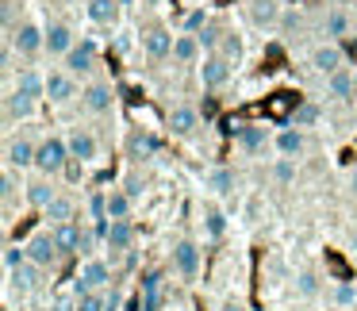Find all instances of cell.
<instances>
[{
	"mask_svg": "<svg viewBox=\"0 0 357 311\" xmlns=\"http://www.w3.org/2000/svg\"><path fill=\"white\" fill-rule=\"evenodd\" d=\"M8 89H16V93L31 96V100H47V73L35 70V66H20L16 73L8 77Z\"/></svg>",
	"mask_w": 357,
	"mask_h": 311,
	"instance_id": "obj_17",
	"label": "cell"
},
{
	"mask_svg": "<svg viewBox=\"0 0 357 311\" xmlns=\"http://www.w3.org/2000/svg\"><path fill=\"white\" fill-rule=\"evenodd\" d=\"M62 4H85V0H62Z\"/></svg>",
	"mask_w": 357,
	"mask_h": 311,
	"instance_id": "obj_49",
	"label": "cell"
},
{
	"mask_svg": "<svg viewBox=\"0 0 357 311\" xmlns=\"http://www.w3.org/2000/svg\"><path fill=\"white\" fill-rule=\"evenodd\" d=\"M123 188H127V192H131V196H135V200H139V196H142V188H146V181H142V177H139V173H127V181H123Z\"/></svg>",
	"mask_w": 357,
	"mask_h": 311,
	"instance_id": "obj_44",
	"label": "cell"
},
{
	"mask_svg": "<svg viewBox=\"0 0 357 311\" xmlns=\"http://www.w3.org/2000/svg\"><path fill=\"white\" fill-rule=\"evenodd\" d=\"M196 77H200V89H204V93H219V89L231 85L234 70L227 66L223 54H204V62L196 66Z\"/></svg>",
	"mask_w": 357,
	"mask_h": 311,
	"instance_id": "obj_11",
	"label": "cell"
},
{
	"mask_svg": "<svg viewBox=\"0 0 357 311\" xmlns=\"http://www.w3.org/2000/svg\"><path fill=\"white\" fill-rule=\"evenodd\" d=\"M20 192H27V181H24V173L20 169H0V200H4V211H12V204H16V196Z\"/></svg>",
	"mask_w": 357,
	"mask_h": 311,
	"instance_id": "obj_31",
	"label": "cell"
},
{
	"mask_svg": "<svg viewBox=\"0 0 357 311\" xmlns=\"http://www.w3.org/2000/svg\"><path fill=\"white\" fill-rule=\"evenodd\" d=\"M35 158H39V142H35L31 135L12 131L8 139H4V165H8V169L27 173V169H35Z\"/></svg>",
	"mask_w": 357,
	"mask_h": 311,
	"instance_id": "obj_7",
	"label": "cell"
},
{
	"mask_svg": "<svg viewBox=\"0 0 357 311\" xmlns=\"http://www.w3.org/2000/svg\"><path fill=\"white\" fill-rule=\"evenodd\" d=\"M354 93H357V70H354Z\"/></svg>",
	"mask_w": 357,
	"mask_h": 311,
	"instance_id": "obj_51",
	"label": "cell"
},
{
	"mask_svg": "<svg viewBox=\"0 0 357 311\" xmlns=\"http://www.w3.org/2000/svg\"><path fill=\"white\" fill-rule=\"evenodd\" d=\"M43 219H47V227H58V223H81L77 219V200L66 192L54 196V204H50L47 211H43Z\"/></svg>",
	"mask_w": 357,
	"mask_h": 311,
	"instance_id": "obj_28",
	"label": "cell"
},
{
	"mask_svg": "<svg viewBox=\"0 0 357 311\" xmlns=\"http://www.w3.org/2000/svg\"><path fill=\"white\" fill-rule=\"evenodd\" d=\"M319 116H323V108H319L315 100H303L300 108L292 112V119H288V123H292V127H303V131H307V127L319 123Z\"/></svg>",
	"mask_w": 357,
	"mask_h": 311,
	"instance_id": "obj_38",
	"label": "cell"
},
{
	"mask_svg": "<svg viewBox=\"0 0 357 311\" xmlns=\"http://www.w3.org/2000/svg\"><path fill=\"white\" fill-rule=\"evenodd\" d=\"M296 177H300L296 158H277V162H273V181H277V185H292Z\"/></svg>",
	"mask_w": 357,
	"mask_h": 311,
	"instance_id": "obj_41",
	"label": "cell"
},
{
	"mask_svg": "<svg viewBox=\"0 0 357 311\" xmlns=\"http://www.w3.org/2000/svg\"><path fill=\"white\" fill-rule=\"evenodd\" d=\"M70 142H66V135H47V139L39 142V158H35V173L39 177H62L66 169H70Z\"/></svg>",
	"mask_w": 357,
	"mask_h": 311,
	"instance_id": "obj_2",
	"label": "cell"
},
{
	"mask_svg": "<svg viewBox=\"0 0 357 311\" xmlns=\"http://www.w3.org/2000/svg\"><path fill=\"white\" fill-rule=\"evenodd\" d=\"M142 4H162V0H142Z\"/></svg>",
	"mask_w": 357,
	"mask_h": 311,
	"instance_id": "obj_50",
	"label": "cell"
},
{
	"mask_svg": "<svg viewBox=\"0 0 357 311\" xmlns=\"http://www.w3.org/2000/svg\"><path fill=\"white\" fill-rule=\"evenodd\" d=\"M331 303H334V308H354V303H357V285H346V280H342V285H334Z\"/></svg>",
	"mask_w": 357,
	"mask_h": 311,
	"instance_id": "obj_42",
	"label": "cell"
},
{
	"mask_svg": "<svg viewBox=\"0 0 357 311\" xmlns=\"http://www.w3.org/2000/svg\"><path fill=\"white\" fill-rule=\"evenodd\" d=\"M50 234H54L58 250H62L66 257L70 254H81V238H85V223H58V227H47Z\"/></svg>",
	"mask_w": 357,
	"mask_h": 311,
	"instance_id": "obj_27",
	"label": "cell"
},
{
	"mask_svg": "<svg viewBox=\"0 0 357 311\" xmlns=\"http://www.w3.org/2000/svg\"><path fill=\"white\" fill-rule=\"evenodd\" d=\"M135 246V223L131 219H112L108 231H104V250L112 254H131Z\"/></svg>",
	"mask_w": 357,
	"mask_h": 311,
	"instance_id": "obj_22",
	"label": "cell"
},
{
	"mask_svg": "<svg viewBox=\"0 0 357 311\" xmlns=\"http://www.w3.org/2000/svg\"><path fill=\"white\" fill-rule=\"evenodd\" d=\"M307 66L319 73V77H331V73L346 70V50H342L338 43L323 39V43H315V47H311V54H307Z\"/></svg>",
	"mask_w": 357,
	"mask_h": 311,
	"instance_id": "obj_13",
	"label": "cell"
},
{
	"mask_svg": "<svg viewBox=\"0 0 357 311\" xmlns=\"http://www.w3.org/2000/svg\"><path fill=\"white\" fill-rule=\"evenodd\" d=\"M204 62V47L196 35H185L177 31V39H173V66H200Z\"/></svg>",
	"mask_w": 357,
	"mask_h": 311,
	"instance_id": "obj_26",
	"label": "cell"
},
{
	"mask_svg": "<svg viewBox=\"0 0 357 311\" xmlns=\"http://www.w3.org/2000/svg\"><path fill=\"white\" fill-rule=\"evenodd\" d=\"M319 31H323V39L338 43V39H346V35L354 31V16H349L346 8H326L323 20H319Z\"/></svg>",
	"mask_w": 357,
	"mask_h": 311,
	"instance_id": "obj_23",
	"label": "cell"
},
{
	"mask_svg": "<svg viewBox=\"0 0 357 311\" xmlns=\"http://www.w3.org/2000/svg\"><path fill=\"white\" fill-rule=\"evenodd\" d=\"M200 227H204V242H223L227 238V211L215 200L200 204Z\"/></svg>",
	"mask_w": 357,
	"mask_h": 311,
	"instance_id": "obj_21",
	"label": "cell"
},
{
	"mask_svg": "<svg viewBox=\"0 0 357 311\" xmlns=\"http://www.w3.org/2000/svg\"><path fill=\"white\" fill-rule=\"evenodd\" d=\"M66 142H70V158L77 165H96L100 162V142H96V135L89 131V127H73V131L66 135Z\"/></svg>",
	"mask_w": 357,
	"mask_h": 311,
	"instance_id": "obj_16",
	"label": "cell"
},
{
	"mask_svg": "<svg viewBox=\"0 0 357 311\" xmlns=\"http://www.w3.org/2000/svg\"><path fill=\"white\" fill-rule=\"evenodd\" d=\"M81 108L89 112V116H112L116 112V85L104 77L89 81L85 93H81Z\"/></svg>",
	"mask_w": 357,
	"mask_h": 311,
	"instance_id": "obj_10",
	"label": "cell"
},
{
	"mask_svg": "<svg viewBox=\"0 0 357 311\" xmlns=\"http://www.w3.org/2000/svg\"><path fill=\"white\" fill-rule=\"evenodd\" d=\"M131 211H135V196L123 185L108 188V219H131Z\"/></svg>",
	"mask_w": 357,
	"mask_h": 311,
	"instance_id": "obj_35",
	"label": "cell"
},
{
	"mask_svg": "<svg viewBox=\"0 0 357 311\" xmlns=\"http://www.w3.org/2000/svg\"><path fill=\"white\" fill-rule=\"evenodd\" d=\"M219 311H250V308H246L242 300H234V296H227V300L219 303Z\"/></svg>",
	"mask_w": 357,
	"mask_h": 311,
	"instance_id": "obj_46",
	"label": "cell"
},
{
	"mask_svg": "<svg viewBox=\"0 0 357 311\" xmlns=\"http://www.w3.org/2000/svg\"><path fill=\"white\" fill-rule=\"evenodd\" d=\"M165 127H169L173 139H188L200 127V108H192V104H173L169 116H165Z\"/></svg>",
	"mask_w": 357,
	"mask_h": 311,
	"instance_id": "obj_19",
	"label": "cell"
},
{
	"mask_svg": "<svg viewBox=\"0 0 357 311\" xmlns=\"http://www.w3.org/2000/svg\"><path fill=\"white\" fill-rule=\"evenodd\" d=\"M35 112H39V100H31V96L16 93V89H4V127H8V135L16 131L20 123L35 119Z\"/></svg>",
	"mask_w": 357,
	"mask_h": 311,
	"instance_id": "obj_15",
	"label": "cell"
},
{
	"mask_svg": "<svg viewBox=\"0 0 357 311\" xmlns=\"http://www.w3.org/2000/svg\"><path fill=\"white\" fill-rule=\"evenodd\" d=\"M81 93H85V85H81L70 70H62V66H58V70H47V104L66 108V104L81 100Z\"/></svg>",
	"mask_w": 357,
	"mask_h": 311,
	"instance_id": "obj_6",
	"label": "cell"
},
{
	"mask_svg": "<svg viewBox=\"0 0 357 311\" xmlns=\"http://www.w3.org/2000/svg\"><path fill=\"white\" fill-rule=\"evenodd\" d=\"M54 196H58V188H54V177H35V181H27V192H24V200L31 204L35 211H47L50 204H54Z\"/></svg>",
	"mask_w": 357,
	"mask_h": 311,
	"instance_id": "obj_25",
	"label": "cell"
},
{
	"mask_svg": "<svg viewBox=\"0 0 357 311\" xmlns=\"http://www.w3.org/2000/svg\"><path fill=\"white\" fill-rule=\"evenodd\" d=\"M273 150H277V158H300L303 150H307V135H303V127H277L273 131Z\"/></svg>",
	"mask_w": 357,
	"mask_h": 311,
	"instance_id": "obj_20",
	"label": "cell"
},
{
	"mask_svg": "<svg viewBox=\"0 0 357 311\" xmlns=\"http://www.w3.org/2000/svg\"><path fill=\"white\" fill-rule=\"evenodd\" d=\"M173 39H177V35H173L169 27H162V24H150V27L139 31V47H142V54H146L150 62H169L173 58Z\"/></svg>",
	"mask_w": 357,
	"mask_h": 311,
	"instance_id": "obj_8",
	"label": "cell"
},
{
	"mask_svg": "<svg viewBox=\"0 0 357 311\" xmlns=\"http://www.w3.org/2000/svg\"><path fill=\"white\" fill-rule=\"evenodd\" d=\"M4 47L16 50L20 62H31V58L47 54V24H39V20H20L16 31L4 35Z\"/></svg>",
	"mask_w": 357,
	"mask_h": 311,
	"instance_id": "obj_1",
	"label": "cell"
},
{
	"mask_svg": "<svg viewBox=\"0 0 357 311\" xmlns=\"http://www.w3.org/2000/svg\"><path fill=\"white\" fill-rule=\"evenodd\" d=\"M112 265L104 261V257H81V269L77 277H73V300L85 292H104V288L112 285Z\"/></svg>",
	"mask_w": 357,
	"mask_h": 311,
	"instance_id": "obj_3",
	"label": "cell"
},
{
	"mask_svg": "<svg viewBox=\"0 0 357 311\" xmlns=\"http://www.w3.org/2000/svg\"><path fill=\"white\" fill-rule=\"evenodd\" d=\"M0 261H4V273L31 265V261H27V246H24V242H8V246H4V254H0Z\"/></svg>",
	"mask_w": 357,
	"mask_h": 311,
	"instance_id": "obj_40",
	"label": "cell"
},
{
	"mask_svg": "<svg viewBox=\"0 0 357 311\" xmlns=\"http://www.w3.org/2000/svg\"><path fill=\"white\" fill-rule=\"evenodd\" d=\"M62 70H70L77 81H81V77H93V73L100 70V43L89 39V35H81L77 47H73L70 54L62 58Z\"/></svg>",
	"mask_w": 357,
	"mask_h": 311,
	"instance_id": "obj_4",
	"label": "cell"
},
{
	"mask_svg": "<svg viewBox=\"0 0 357 311\" xmlns=\"http://www.w3.org/2000/svg\"><path fill=\"white\" fill-rule=\"evenodd\" d=\"M73 47H77V31H73V24H66V20H50L47 24V54L50 58H66Z\"/></svg>",
	"mask_w": 357,
	"mask_h": 311,
	"instance_id": "obj_18",
	"label": "cell"
},
{
	"mask_svg": "<svg viewBox=\"0 0 357 311\" xmlns=\"http://www.w3.org/2000/svg\"><path fill=\"white\" fill-rule=\"evenodd\" d=\"M77 311H104V292H85V296H77Z\"/></svg>",
	"mask_w": 357,
	"mask_h": 311,
	"instance_id": "obj_43",
	"label": "cell"
},
{
	"mask_svg": "<svg viewBox=\"0 0 357 311\" xmlns=\"http://www.w3.org/2000/svg\"><path fill=\"white\" fill-rule=\"evenodd\" d=\"M85 16L93 20V24L116 27V20H119V0H85Z\"/></svg>",
	"mask_w": 357,
	"mask_h": 311,
	"instance_id": "obj_34",
	"label": "cell"
},
{
	"mask_svg": "<svg viewBox=\"0 0 357 311\" xmlns=\"http://www.w3.org/2000/svg\"><path fill=\"white\" fill-rule=\"evenodd\" d=\"M215 54H223L227 66H231V70H238V66L246 62V39H242L234 27H227V31H223V43H219Z\"/></svg>",
	"mask_w": 357,
	"mask_h": 311,
	"instance_id": "obj_30",
	"label": "cell"
},
{
	"mask_svg": "<svg viewBox=\"0 0 357 311\" xmlns=\"http://www.w3.org/2000/svg\"><path fill=\"white\" fill-rule=\"evenodd\" d=\"M119 308H123V292H119V288L104 292V311H119Z\"/></svg>",
	"mask_w": 357,
	"mask_h": 311,
	"instance_id": "obj_45",
	"label": "cell"
},
{
	"mask_svg": "<svg viewBox=\"0 0 357 311\" xmlns=\"http://www.w3.org/2000/svg\"><path fill=\"white\" fill-rule=\"evenodd\" d=\"M162 288H165V273H146L142 277V311H162Z\"/></svg>",
	"mask_w": 357,
	"mask_h": 311,
	"instance_id": "obj_33",
	"label": "cell"
},
{
	"mask_svg": "<svg viewBox=\"0 0 357 311\" xmlns=\"http://www.w3.org/2000/svg\"><path fill=\"white\" fill-rule=\"evenodd\" d=\"M242 8H246V20L254 31H273L284 20V0H246Z\"/></svg>",
	"mask_w": 357,
	"mask_h": 311,
	"instance_id": "obj_12",
	"label": "cell"
},
{
	"mask_svg": "<svg viewBox=\"0 0 357 311\" xmlns=\"http://www.w3.org/2000/svg\"><path fill=\"white\" fill-rule=\"evenodd\" d=\"M24 246H27V261L39 265L43 273H47V269H58V265H62V257H66L62 250H58V242H54V234H50V231L31 234Z\"/></svg>",
	"mask_w": 357,
	"mask_h": 311,
	"instance_id": "obj_9",
	"label": "cell"
},
{
	"mask_svg": "<svg viewBox=\"0 0 357 311\" xmlns=\"http://www.w3.org/2000/svg\"><path fill=\"white\" fill-rule=\"evenodd\" d=\"M169 265L181 280H196L204 269V250L196 238H177L173 242V254H169Z\"/></svg>",
	"mask_w": 357,
	"mask_h": 311,
	"instance_id": "obj_5",
	"label": "cell"
},
{
	"mask_svg": "<svg viewBox=\"0 0 357 311\" xmlns=\"http://www.w3.org/2000/svg\"><path fill=\"white\" fill-rule=\"evenodd\" d=\"M323 96L331 104H346V100H354V70H338V73H331V77H323Z\"/></svg>",
	"mask_w": 357,
	"mask_h": 311,
	"instance_id": "obj_24",
	"label": "cell"
},
{
	"mask_svg": "<svg viewBox=\"0 0 357 311\" xmlns=\"http://www.w3.org/2000/svg\"><path fill=\"white\" fill-rule=\"evenodd\" d=\"M319 292H323V280H319L315 269H300V273H296V296H300V300H315Z\"/></svg>",
	"mask_w": 357,
	"mask_h": 311,
	"instance_id": "obj_37",
	"label": "cell"
},
{
	"mask_svg": "<svg viewBox=\"0 0 357 311\" xmlns=\"http://www.w3.org/2000/svg\"><path fill=\"white\" fill-rule=\"evenodd\" d=\"M349 192H354V200H357V165L349 169Z\"/></svg>",
	"mask_w": 357,
	"mask_h": 311,
	"instance_id": "obj_47",
	"label": "cell"
},
{
	"mask_svg": "<svg viewBox=\"0 0 357 311\" xmlns=\"http://www.w3.org/2000/svg\"><path fill=\"white\" fill-rule=\"evenodd\" d=\"M234 185H238V177H234V169H227V165H215V169H208V177H204V188H208L211 196H231Z\"/></svg>",
	"mask_w": 357,
	"mask_h": 311,
	"instance_id": "obj_32",
	"label": "cell"
},
{
	"mask_svg": "<svg viewBox=\"0 0 357 311\" xmlns=\"http://www.w3.org/2000/svg\"><path fill=\"white\" fill-rule=\"evenodd\" d=\"M208 24H211V12L200 4V8H188V12H185V20H181V31H185V35H200Z\"/></svg>",
	"mask_w": 357,
	"mask_h": 311,
	"instance_id": "obj_39",
	"label": "cell"
},
{
	"mask_svg": "<svg viewBox=\"0 0 357 311\" xmlns=\"http://www.w3.org/2000/svg\"><path fill=\"white\" fill-rule=\"evenodd\" d=\"M39 273H43L39 265H24V269H12V273H8V288H12V292H20V296H27L35 285H39Z\"/></svg>",
	"mask_w": 357,
	"mask_h": 311,
	"instance_id": "obj_36",
	"label": "cell"
},
{
	"mask_svg": "<svg viewBox=\"0 0 357 311\" xmlns=\"http://www.w3.org/2000/svg\"><path fill=\"white\" fill-rule=\"evenodd\" d=\"M234 146L250 158H261L265 150H273V131L265 123H242L238 131H234Z\"/></svg>",
	"mask_w": 357,
	"mask_h": 311,
	"instance_id": "obj_14",
	"label": "cell"
},
{
	"mask_svg": "<svg viewBox=\"0 0 357 311\" xmlns=\"http://www.w3.org/2000/svg\"><path fill=\"white\" fill-rule=\"evenodd\" d=\"M326 8H346V0H323Z\"/></svg>",
	"mask_w": 357,
	"mask_h": 311,
	"instance_id": "obj_48",
	"label": "cell"
},
{
	"mask_svg": "<svg viewBox=\"0 0 357 311\" xmlns=\"http://www.w3.org/2000/svg\"><path fill=\"white\" fill-rule=\"evenodd\" d=\"M158 154V139L146 131V127H135L131 135H127V158H135V162H146V158Z\"/></svg>",
	"mask_w": 357,
	"mask_h": 311,
	"instance_id": "obj_29",
	"label": "cell"
}]
</instances>
